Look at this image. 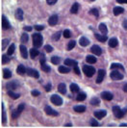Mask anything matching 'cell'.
<instances>
[{"label": "cell", "instance_id": "cell-1", "mask_svg": "<svg viewBox=\"0 0 127 128\" xmlns=\"http://www.w3.org/2000/svg\"><path fill=\"white\" fill-rule=\"evenodd\" d=\"M126 111H127V108L124 109V111H122V110L119 108V106H116V105H115L114 107H113L114 115L115 116V118H118V119H121L122 116H124V114H125Z\"/></svg>", "mask_w": 127, "mask_h": 128}, {"label": "cell", "instance_id": "cell-2", "mask_svg": "<svg viewBox=\"0 0 127 128\" xmlns=\"http://www.w3.org/2000/svg\"><path fill=\"white\" fill-rule=\"evenodd\" d=\"M33 44L36 47H40L42 44V36L40 34H34L33 35Z\"/></svg>", "mask_w": 127, "mask_h": 128}, {"label": "cell", "instance_id": "cell-3", "mask_svg": "<svg viewBox=\"0 0 127 128\" xmlns=\"http://www.w3.org/2000/svg\"><path fill=\"white\" fill-rule=\"evenodd\" d=\"M83 71L88 77H91L95 73V68L91 67V66H84L83 67Z\"/></svg>", "mask_w": 127, "mask_h": 128}, {"label": "cell", "instance_id": "cell-4", "mask_svg": "<svg viewBox=\"0 0 127 128\" xmlns=\"http://www.w3.org/2000/svg\"><path fill=\"white\" fill-rule=\"evenodd\" d=\"M110 76L113 80H121L123 78V75L118 69H113V71L110 74Z\"/></svg>", "mask_w": 127, "mask_h": 128}, {"label": "cell", "instance_id": "cell-5", "mask_svg": "<svg viewBox=\"0 0 127 128\" xmlns=\"http://www.w3.org/2000/svg\"><path fill=\"white\" fill-rule=\"evenodd\" d=\"M50 100H51V102L53 104H55L57 106H60V105L63 104V99L59 96V95H57V94H53L52 96H51V98H50Z\"/></svg>", "mask_w": 127, "mask_h": 128}, {"label": "cell", "instance_id": "cell-6", "mask_svg": "<svg viewBox=\"0 0 127 128\" xmlns=\"http://www.w3.org/2000/svg\"><path fill=\"white\" fill-rule=\"evenodd\" d=\"M44 111H45V113H46L48 116H59L58 112L55 111V110H53V109L50 107V106H48V105L45 106Z\"/></svg>", "mask_w": 127, "mask_h": 128}, {"label": "cell", "instance_id": "cell-7", "mask_svg": "<svg viewBox=\"0 0 127 128\" xmlns=\"http://www.w3.org/2000/svg\"><path fill=\"white\" fill-rule=\"evenodd\" d=\"M105 75H106V71H105L104 69H99V70H98V76H97V78H96V83H97V84H100V83L103 81Z\"/></svg>", "mask_w": 127, "mask_h": 128}, {"label": "cell", "instance_id": "cell-8", "mask_svg": "<svg viewBox=\"0 0 127 128\" xmlns=\"http://www.w3.org/2000/svg\"><path fill=\"white\" fill-rule=\"evenodd\" d=\"M26 73L28 74L29 76H33L35 78H39L40 77V73L36 69H33V68H27Z\"/></svg>", "mask_w": 127, "mask_h": 128}, {"label": "cell", "instance_id": "cell-9", "mask_svg": "<svg viewBox=\"0 0 127 128\" xmlns=\"http://www.w3.org/2000/svg\"><path fill=\"white\" fill-rule=\"evenodd\" d=\"M48 23H49L50 26H54V25H56V24L58 23V16H57V15H53V16H51L49 17V19H48Z\"/></svg>", "mask_w": 127, "mask_h": 128}, {"label": "cell", "instance_id": "cell-10", "mask_svg": "<svg viewBox=\"0 0 127 128\" xmlns=\"http://www.w3.org/2000/svg\"><path fill=\"white\" fill-rule=\"evenodd\" d=\"M101 97H102L104 100L110 101V100H112V99L114 98V95H113L111 92H103L101 93Z\"/></svg>", "mask_w": 127, "mask_h": 128}, {"label": "cell", "instance_id": "cell-11", "mask_svg": "<svg viewBox=\"0 0 127 128\" xmlns=\"http://www.w3.org/2000/svg\"><path fill=\"white\" fill-rule=\"evenodd\" d=\"M91 51L93 53L94 55H97V56H100L101 53H102V49L98 45H92L91 48Z\"/></svg>", "mask_w": 127, "mask_h": 128}, {"label": "cell", "instance_id": "cell-12", "mask_svg": "<svg viewBox=\"0 0 127 128\" xmlns=\"http://www.w3.org/2000/svg\"><path fill=\"white\" fill-rule=\"evenodd\" d=\"M18 86L19 85H18V83L16 81H13V82H10V83L7 84V89L10 90V91H14V90L17 89Z\"/></svg>", "mask_w": 127, "mask_h": 128}, {"label": "cell", "instance_id": "cell-13", "mask_svg": "<svg viewBox=\"0 0 127 128\" xmlns=\"http://www.w3.org/2000/svg\"><path fill=\"white\" fill-rule=\"evenodd\" d=\"M106 115H107V112H106L105 110H100V111H96V112H94V116H95L96 119H98V120L103 119Z\"/></svg>", "mask_w": 127, "mask_h": 128}, {"label": "cell", "instance_id": "cell-14", "mask_svg": "<svg viewBox=\"0 0 127 128\" xmlns=\"http://www.w3.org/2000/svg\"><path fill=\"white\" fill-rule=\"evenodd\" d=\"M2 28L4 30H7V29H10L11 28V24L9 22V20L6 18L5 16H2Z\"/></svg>", "mask_w": 127, "mask_h": 128}, {"label": "cell", "instance_id": "cell-15", "mask_svg": "<svg viewBox=\"0 0 127 128\" xmlns=\"http://www.w3.org/2000/svg\"><path fill=\"white\" fill-rule=\"evenodd\" d=\"M65 65L67 66V67H75L77 66L78 64L75 60H72V59H67L65 60Z\"/></svg>", "mask_w": 127, "mask_h": 128}, {"label": "cell", "instance_id": "cell-16", "mask_svg": "<svg viewBox=\"0 0 127 128\" xmlns=\"http://www.w3.org/2000/svg\"><path fill=\"white\" fill-rule=\"evenodd\" d=\"M20 53H21V56H22L24 59H26L28 57V52H27V48L26 46H24L23 44H21L20 45Z\"/></svg>", "mask_w": 127, "mask_h": 128}, {"label": "cell", "instance_id": "cell-17", "mask_svg": "<svg viewBox=\"0 0 127 128\" xmlns=\"http://www.w3.org/2000/svg\"><path fill=\"white\" fill-rule=\"evenodd\" d=\"M79 44H81V46H88L90 44V40L86 37H82L79 40Z\"/></svg>", "mask_w": 127, "mask_h": 128}, {"label": "cell", "instance_id": "cell-18", "mask_svg": "<svg viewBox=\"0 0 127 128\" xmlns=\"http://www.w3.org/2000/svg\"><path fill=\"white\" fill-rule=\"evenodd\" d=\"M118 44H119V40H116L115 38H112V39L109 40V45H110V47L115 48V47L118 46Z\"/></svg>", "mask_w": 127, "mask_h": 128}, {"label": "cell", "instance_id": "cell-19", "mask_svg": "<svg viewBox=\"0 0 127 128\" xmlns=\"http://www.w3.org/2000/svg\"><path fill=\"white\" fill-rule=\"evenodd\" d=\"M73 110L77 113H83V112L86 111V107H85L84 105H77V106H74Z\"/></svg>", "mask_w": 127, "mask_h": 128}, {"label": "cell", "instance_id": "cell-20", "mask_svg": "<svg viewBox=\"0 0 127 128\" xmlns=\"http://www.w3.org/2000/svg\"><path fill=\"white\" fill-rule=\"evenodd\" d=\"M16 18L18 20H22L23 19V11L21 9H17L16 11Z\"/></svg>", "mask_w": 127, "mask_h": 128}, {"label": "cell", "instance_id": "cell-21", "mask_svg": "<svg viewBox=\"0 0 127 128\" xmlns=\"http://www.w3.org/2000/svg\"><path fill=\"white\" fill-rule=\"evenodd\" d=\"M58 91L59 92L63 93V94H65L67 92V87H66V84L65 83H61L59 84V86H58Z\"/></svg>", "mask_w": 127, "mask_h": 128}, {"label": "cell", "instance_id": "cell-22", "mask_svg": "<svg viewBox=\"0 0 127 128\" xmlns=\"http://www.w3.org/2000/svg\"><path fill=\"white\" fill-rule=\"evenodd\" d=\"M26 71H27V69H26V68H25L23 65H19V66L17 67V68H16V72H17L18 74H21V75H23V74H24Z\"/></svg>", "mask_w": 127, "mask_h": 128}, {"label": "cell", "instance_id": "cell-23", "mask_svg": "<svg viewBox=\"0 0 127 128\" xmlns=\"http://www.w3.org/2000/svg\"><path fill=\"white\" fill-rule=\"evenodd\" d=\"M95 38H96L97 40L101 41V42H105L108 40V37L106 35H99V34H95Z\"/></svg>", "mask_w": 127, "mask_h": 128}, {"label": "cell", "instance_id": "cell-24", "mask_svg": "<svg viewBox=\"0 0 127 128\" xmlns=\"http://www.w3.org/2000/svg\"><path fill=\"white\" fill-rule=\"evenodd\" d=\"M98 28H99V30H100V32L103 34V35H106L108 33V29H107V26H106L104 23H100L99 24V26H98Z\"/></svg>", "mask_w": 127, "mask_h": 128}, {"label": "cell", "instance_id": "cell-25", "mask_svg": "<svg viewBox=\"0 0 127 128\" xmlns=\"http://www.w3.org/2000/svg\"><path fill=\"white\" fill-rule=\"evenodd\" d=\"M113 12H114L115 16H119V15H120V14H122L124 12V10L121 7H115L114 10H113Z\"/></svg>", "mask_w": 127, "mask_h": 128}, {"label": "cell", "instance_id": "cell-26", "mask_svg": "<svg viewBox=\"0 0 127 128\" xmlns=\"http://www.w3.org/2000/svg\"><path fill=\"white\" fill-rule=\"evenodd\" d=\"M78 10H79V4L78 3H74L70 9V13L73 14V15H75L78 13Z\"/></svg>", "mask_w": 127, "mask_h": 128}, {"label": "cell", "instance_id": "cell-27", "mask_svg": "<svg viewBox=\"0 0 127 128\" xmlns=\"http://www.w3.org/2000/svg\"><path fill=\"white\" fill-rule=\"evenodd\" d=\"M58 70L61 73H68L70 71V68H67V67H66V66H61V67L58 68Z\"/></svg>", "mask_w": 127, "mask_h": 128}, {"label": "cell", "instance_id": "cell-28", "mask_svg": "<svg viewBox=\"0 0 127 128\" xmlns=\"http://www.w3.org/2000/svg\"><path fill=\"white\" fill-rule=\"evenodd\" d=\"M8 95H9L10 97L14 98V99H17V98L20 96L19 93H16V92H14L13 91H10V90H8Z\"/></svg>", "mask_w": 127, "mask_h": 128}, {"label": "cell", "instance_id": "cell-29", "mask_svg": "<svg viewBox=\"0 0 127 128\" xmlns=\"http://www.w3.org/2000/svg\"><path fill=\"white\" fill-rule=\"evenodd\" d=\"M3 77L5 79L11 78V77H12V72H11L9 69H7V68H4L3 69Z\"/></svg>", "mask_w": 127, "mask_h": 128}, {"label": "cell", "instance_id": "cell-30", "mask_svg": "<svg viewBox=\"0 0 127 128\" xmlns=\"http://www.w3.org/2000/svg\"><path fill=\"white\" fill-rule=\"evenodd\" d=\"M39 54H40V52H39V50L37 48H32L30 50V56H31V58H36Z\"/></svg>", "mask_w": 127, "mask_h": 128}, {"label": "cell", "instance_id": "cell-31", "mask_svg": "<svg viewBox=\"0 0 127 128\" xmlns=\"http://www.w3.org/2000/svg\"><path fill=\"white\" fill-rule=\"evenodd\" d=\"M111 68L112 69H124L123 66L120 65V64H118V63H114L111 65Z\"/></svg>", "mask_w": 127, "mask_h": 128}, {"label": "cell", "instance_id": "cell-32", "mask_svg": "<svg viewBox=\"0 0 127 128\" xmlns=\"http://www.w3.org/2000/svg\"><path fill=\"white\" fill-rule=\"evenodd\" d=\"M86 61L89 64H95V63H96V58H95L94 56H92V55H89V56H87Z\"/></svg>", "mask_w": 127, "mask_h": 128}, {"label": "cell", "instance_id": "cell-33", "mask_svg": "<svg viewBox=\"0 0 127 128\" xmlns=\"http://www.w3.org/2000/svg\"><path fill=\"white\" fill-rule=\"evenodd\" d=\"M86 96H87V95H86V93H85V92H80L76 96V99L78 101H83V100L86 99Z\"/></svg>", "mask_w": 127, "mask_h": 128}, {"label": "cell", "instance_id": "cell-34", "mask_svg": "<svg viewBox=\"0 0 127 128\" xmlns=\"http://www.w3.org/2000/svg\"><path fill=\"white\" fill-rule=\"evenodd\" d=\"M70 90H71V92H77L79 91V87H78V85H77V84H75V83H72V84L70 85Z\"/></svg>", "mask_w": 127, "mask_h": 128}, {"label": "cell", "instance_id": "cell-35", "mask_svg": "<svg viewBox=\"0 0 127 128\" xmlns=\"http://www.w3.org/2000/svg\"><path fill=\"white\" fill-rule=\"evenodd\" d=\"M15 50H16V45L15 44H11L10 47L8 48V55H13Z\"/></svg>", "mask_w": 127, "mask_h": 128}, {"label": "cell", "instance_id": "cell-36", "mask_svg": "<svg viewBox=\"0 0 127 128\" xmlns=\"http://www.w3.org/2000/svg\"><path fill=\"white\" fill-rule=\"evenodd\" d=\"M60 62H61V59L57 56H54V57L51 58V63L53 64V65H58V64H60Z\"/></svg>", "mask_w": 127, "mask_h": 128}, {"label": "cell", "instance_id": "cell-37", "mask_svg": "<svg viewBox=\"0 0 127 128\" xmlns=\"http://www.w3.org/2000/svg\"><path fill=\"white\" fill-rule=\"evenodd\" d=\"M90 103H91V105H93V106H97V105H99L100 100H99V98H97V97H93V98L90 101Z\"/></svg>", "mask_w": 127, "mask_h": 128}, {"label": "cell", "instance_id": "cell-38", "mask_svg": "<svg viewBox=\"0 0 127 128\" xmlns=\"http://www.w3.org/2000/svg\"><path fill=\"white\" fill-rule=\"evenodd\" d=\"M75 44H76V42H75V40H71V41H69L68 44H67V50H71V49H73L74 47H75Z\"/></svg>", "mask_w": 127, "mask_h": 128}, {"label": "cell", "instance_id": "cell-39", "mask_svg": "<svg viewBox=\"0 0 127 128\" xmlns=\"http://www.w3.org/2000/svg\"><path fill=\"white\" fill-rule=\"evenodd\" d=\"M28 40H29L28 35H27V34H22V36H21V39H20L21 42H22V44H25V42L28 41Z\"/></svg>", "mask_w": 127, "mask_h": 128}, {"label": "cell", "instance_id": "cell-40", "mask_svg": "<svg viewBox=\"0 0 127 128\" xmlns=\"http://www.w3.org/2000/svg\"><path fill=\"white\" fill-rule=\"evenodd\" d=\"M90 14L93 15L95 17H98V16H99V12H98L97 9H91V10L90 11Z\"/></svg>", "mask_w": 127, "mask_h": 128}, {"label": "cell", "instance_id": "cell-41", "mask_svg": "<svg viewBox=\"0 0 127 128\" xmlns=\"http://www.w3.org/2000/svg\"><path fill=\"white\" fill-rule=\"evenodd\" d=\"M61 36H62V33H61V32H57L56 34L53 35L52 39H53V40H58L60 39V37H61Z\"/></svg>", "mask_w": 127, "mask_h": 128}, {"label": "cell", "instance_id": "cell-42", "mask_svg": "<svg viewBox=\"0 0 127 128\" xmlns=\"http://www.w3.org/2000/svg\"><path fill=\"white\" fill-rule=\"evenodd\" d=\"M10 62V58L8 57V55H3L2 56V64H8Z\"/></svg>", "mask_w": 127, "mask_h": 128}, {"label": "cell", "instance_id": "cell-43", "mask_svg": "<svg viewBox=\"0 0 127 128\" xmlns=\"http://www.w3.org/2000/svg\"><path fill=\"white\" fill-rule=\"evenodd\" d=\"M41 69L44 71H45V72H49L50 71V67L44 64V65H41Z\"/></svg>", "mask_w": 127, "mask_h": 128}, {"label": "cell", "instance_id": "cell-44", "mask_svg": "<svg viewBox=\"0 0 127 128\" xmlns=\"http://www.w3.org/2000/svg\"><path fill=\"white\" fill-rule=\"evenodd\" d=\"M64 37H65V38H67V39H68V38H70V36H71V33H70V32H69V30H65V31H64Z\"/></svg>", "mask_w": 127, "mask_h": 128}, {"label": "cell", "instance_id": "cell-45", "mask_svg": "<svg viewBox=\"0 0 127 128\" xmlns=\"http://www.w3.org/2000/svg\"><path fill=\"white\" fill-rule=\"evenodd\" d=\"M44 50H45L47 53H50V52L53 51V47H52L51 45H49V44H46V45L44 46Z\"/></svg>", "mask_w": 127, "mask_h": 128}, {"label": "cell", "instance_id": "cell-46", "mask_svg": "<svg viewBox=\"0 0 127 128\" xmlns=\"http://www.w3.org/2000/svg\"><path fill=\"white\" fill-rule=\"evenodd\" d=\"M9 41H10V40H9V39H5V40H3V41H2V49H5V48H6L7 44H9Z\"/></svg>", "mask_w": 127, "mask_h": 128}, {"label": "cell", "instance_id": "cell-47", "mask_svg": "<svg viewBox=\"0 0 127 128\" xmlns=\"http://www.w3.org/2000/svg\"><path fill=\"white\" fill-rule=\"evenodd\" d=\"M19 114H20V113H19V112H18L17 110H16V111H14V112H13V114H12V116H13V119H16L17 116H19Z\"/></svg>", "mask_w": 127, "mask_h": 128}, {"label": "cell", "instance_id": "cell-48", "mask_svg": "<svg viewBox=\"0 0 127 128\" xmlns=\"http://www.w3.org/2000/svg\"><path fill=\"white\" fill-rule=\"evenodd\" d=\"M37 31H42V30H44V26H42V25H35V27H34Z\"/></svg>", "mask_w": 127, "mask_h": 128}, {"label": "cell", "instance_id": "cell-49", "mask_svg": "<svg viewBox=\"0 0 127 128\" xmlns=\"http://www.w3.org/2000/svg\"><path fill=\"white\" fill-rule=\"evenodd\" d=\"M40 94V92L39 91H37V90L32 91V95H33V96H39Z\"/></svg>", "mask_w": 127, "mask_h": 128}, {"label": "cell", "instance_id": "cell-50", "mask_svg": "<svg viewBox=\"0 0 127 128\" xmlns=\"http://www.w3.org/2000/svg\"><path fill=\"white\" fill-rule=\"evenodd\" d=\"M40 64H41V65H44L45 58H44V54H40Z\"/></svg>", "mask_w": 127, "mask_h": 128}, {"label": "cell", "instance_id": "cell-51", "mask_svg": "<svg viewBox=\"0 0 127 128\" xmlns=\"http://www.w3.org/2000/svg\"><path fill=\"white\" fill-rule=\"evenodd\" d=\"M23 109H24V104H19L18 105V108H17V111L19 113H21V112L23 111Z\"/></svg>", "mask_w": 127, "mask_h": 128}, {"label": "cell", "instance_id": "cell-52", "mask_svg": "<svg viewBox=\"0 0 127 128\" xmlns=\"http://www.w3.org/2000/svg\"><path fill=\"white\" fill-rule=\"evenodd\" d=\"M91 126H98L99 123H98L96 120H91Z\"/></svg>", "mask_w": 127, "mask_h": 128}, {"label": "cell", "instance_id": "cell-53", "mask_svg": "<svg viewBox=\"0 0 127 128\" xmlns=\"http://www.w3.org/2000/svg\"><path fill=\"white\" fill-rule=\"evenodd\" d=\"M57 1H58V0H46V2H47L48 5H54Z\"/></svg>", "mask_w": 127, "mask_h": 128}, {"label": "cell", "instance_id": "cell-54", "mask_svg": "<svg viewBox=\"0 0 127 128\" xmlns=\"http://www.w3.org/2000/svg\"><path fill=\"white\" fill-rule=\"evenodd\" d=\"M74 72H75L76 74H78V75H80V69L78 68V65L74 67Z\"/></svg>", "mask_w": 127, "mask_h": 128}, {"label": "cell", "instance_id": "cell-55", "mask_svg": "<svg viewBox=\"0 0 127 128\" xmlns=\"http://www.w3.org/2000/svg\"><path fill=\"white\" fill-rule=\"evenodd\" d=\"M50 90H51V84L48 83L46 86H45V91H46V92H50Z\"/></svg>", "mask_w": 127, "mask_h": 128}, {"label": "cell", "instance_id": "cell-56", "mask_svg": "<svg viewBox=\"0 0 127 128\" xmlns=\"http://www.w3.org/2000/svg\"><path fill=\"white\" fill-rule=\"evenodd\" d=\"M23 29H24L25 31H28V32H29V31H31V30H32V29H33V28H32L31 26H25V27H24Z\"/></svg>", "mask_w": 127, "mask_h": 128}, {"label": "cell", "instance_id": "cell-57", "mask_svg": "<svg viewBox=\"0 0 127 128\" xmlns=\"http://www.w3.org/2000/svg\"><path fill=\"white\" fill-rule=\"evenodd\" d=\"M118 1V3L119 4H123V3H127V0H116Z\"/></svg>", "mask_w": 127, "mask_h": 128}, {"label": "cell", "instance_id": "cell-58", "mask_svg": "<svg viewBox=\"0 0 127 128\" xmlns=\"http://www.w3.org/2000/svg\"><path fill=\"white\" fill-rule=\"evenodd\" d=\"M123 28L124 29H127V19H125L123 21Z\"/></svg>", "mask_w": 127, "mask_h": 128}, {"label": "cell", "instance_id": "cell-59", "mask_svg": "<svg viewBox=\"0 0 127 128\" xmlns=\"http://www.w3.org/2000/svg\"><path fill=\"white\" fill-rule=\"evenodd\" d=\"M123 91L125 92H127V83L124 85V86H123Z\"/></svg>", "mask_w": 127, "mask_h": 128}, {"label": "cell", "instance_id": "cell-60", "mask_svg": "<svg viewBox=\"0 0 127 128\" xmlns=\"http://www.w3.org/2000/svg\"><path fill=\"white\" fill-rule=\"evenodd\" d=\"M120 127H127V123H121Z\"/></svg>", "mask_w": 127, "mask_h": 128}, {"label": "cell", "instance_id": "cell-61", "mask_svg": "<svg viewBox=\"0 0 127 128\" xmlns=\"http://www.w3.org/2000/svg\"><path fill=\"white\" fill-rule=\"evenodd\" d=\"M66 126H67V127H68V126H71V123H67V124H66Z\"/></svg>", "mask_w": 127, "mask_h": 128}, {"label": "cell", "instance_id": "cell-62", "mask_svg": "<svg viewBox=\"0 0 127 128\" xmlns=\"http://www.w3.org/2000/svg\"><path fill=\"white\" fill-rule=\"evenodd\" d=\"M91 1H95V0H91Z\"/></svg>", "mask_w": 127, "mask_h": 128}]
</instances>
